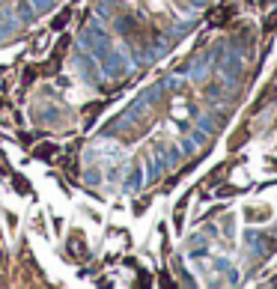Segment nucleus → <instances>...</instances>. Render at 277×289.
<instances>
[{"mask_svg": "<svg viewBox=\"0 0 277 289\" xmlns=\"http://www.w3.org/2000/svg\"><path fill=\"white\" fill-rule=\"evenodd\" d=\"M60 149H57V143H42V146H36V152L33 155H39V158H51V155H57Z\"/></svg>", "mask_w": 277, "mask_h": 289, "instance_id": "f257e3e1", "label": "nucleus"}, {"mask_svg": "<svg viewBox=\"0 0 277 289\" xmlns=\"http://www.w3.org/2000/svg\"><path fill=\"white\" fill-rule=\"evenodd\" d=\"M66 21H69V12H63L60 18H54V30H57V27H66Z\"/></svg>", "mask_w": 277, "mask_h": 289, "instance_id": "f03ea898", "label": "nucleus"}, {"mask_svg": "<svg viewBox=\"0 0 277 289\" xmlns=\"http://www.w3.org/2000/svg\"><path fill=\"white\" fill-rule=\"evenodd\" d=\"M15 188H18V191H27V185H24V179H21V176H15Z\"/></svg>", "mask_w": 277, "mask_h": 289, "instance_id": "7ed1b4c3", "label": "nucleus"}]
</instances>
